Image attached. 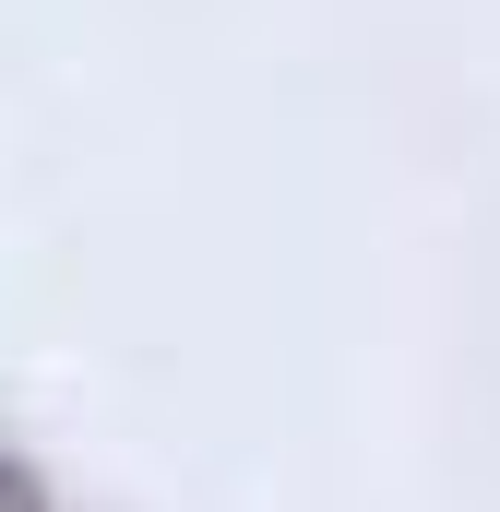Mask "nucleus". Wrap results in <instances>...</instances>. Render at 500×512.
Returning a JSON list of instances; mask_svg holds the SVG:
<instances>
[{
	"mask_svg": "<svg viewBox=\"0 0 500 512\" xmlns=\"http://www.w3.org/2000/svg\"><path fill=\"white\" fill-rule=\"evenodd\" d=\"M0 512H48V489H36L24 465H0Z\"/></svg>",
	"mask_w": 500,
	"mask_h": 512,
	"instance_id": "obj_1",
	"label": "nucleus"
}]
</instances>
